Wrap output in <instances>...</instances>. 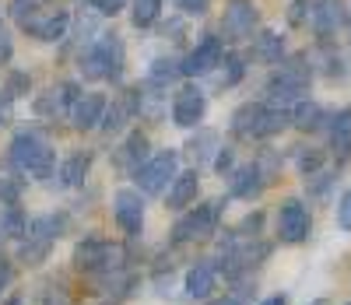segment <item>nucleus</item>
I'll list each match as a JSON object with an SVG mask.
<instances>
[{
  "instance_id": "f257e3e1",
  "label": "nucleus",
  "mask_w": 351,
  "mask_h": 305,
  "mask_svg": "<svg viewBox=\"0 0 351 305\" xmlns=\"http://www.w3.org/2000/svg\"><path fill=\"white\" fill-rule=\"evenodd\" d=\"M11 165L21 175H32V179H49L56 172V155L53 147L36 134V130H21L11 141Z\"/></svg>"
},
{
  "instance_id": "f03ea898",
  "label": "nucleus",
  "mask_w": 351,
  "mask_h": 305,
  "mask_svg": "<svg viewBox=\"0 0 351 305\" xmlns=\"http://www.w3.org/2000/svg\"><path fill=\"white\" fill-rule=\"evenodd\" d=\"M81 77L84 81H120L123 77V42L116 36H102L81 53Z\"/></svg>"
},
{
  "instance_id": "7ed1b4c3",
  "label": "nucleus",
  "mask_w": 351,
  "mask_h": 305,
  "mask_svg": "<svg viewBox=\"0 0 351 305\" xmlns=\"http://www.w3.org/2000/svg\"><path fill=\"white\" fill-rule=\"evenodd\" d=\"M309 77H313V67L306 64V56H295L288 64H281V71L267 84V106L288 109L291 102H299L302 91L309 88Z\"/></svg>"
},
{
  "instance_id": "20e7f679",
  "label": "nucleus",
  "mask_w": 351,
  "mask_h": 305,
  "mask_svg": "<svg viewBox=\"0 0 351 305\" xmlns=\"http://www.w3.org/2000/svg\"><path fill=\"white\" fill-rule=\"evenodd\" d=\"M176 175H180V155H176V151H162V155H155V158H148V162H141V165L134 169L137 190L148 193V197H158Z\"/></svg>"
},
{
  "instance_id": "39448f33",
  "label": "nucleus",
  "mask_w": 351,
  "mask_h": 305,
  "mask_svg": "<svg viewBox=\"0 0 351 305\" xmlns=\"http://www.w3.org/2000/svg\"><path fill=\"white\" fill-rule=\"evenodd\" d=\"M74 267L77 270H88V273H116L123 267V249L120 246H112V242L106 239H84L77 242V249H74Z\"/></svg>"
},
{
  "instance_id": "423d86ee",
  "label": "nucleus",
  "mask_w": 351,
  "mask_h": 305,
  "mask_svg": "<svg viewBox=\"0 0 351 305\" xmlns=\"http://www.w3.org/2000/svg\"><path fill=\"white\" fill-rule=\"evenodd\" d=\"M218 221H221V200H208V204H197L190 215L180 218L176 225V242H197V239H208L218 232Z\"/></svg>"
},
{
  "instance_id": "0eeeda50",
  "label": "nucleus",
  "mask_w": 351,
  "mask_h": 305,
  "mask_svg": "<svg viewBox=\"0 0 351 305\" xmlns=\"http://www.w3.org/2000/svg\"><path fill=\"white\" fill-rule=\"evenodd\" d=\"M60 235V221L56 218H32L21 232V260L25 263H43L49 256V246Z\"/></svg>"
},
{
  "instance_id": "6e6552de",
  "label": "nucleus",
  "mask_w": 351,
  "mask_h": 305,
  "mask_svg": "<svg viewBox=\"0 0 351 305\" xmlns=\"http://www.w3.org/2000/svg\"><path fill=\"white\" fill-rule=\"evenodd\" d=\"M313 232V218H309V207L302 200H285L278 210V239L288 242V246H299L306 242Z\"/></svg>"
},
{
  "instance_id": "1a4fd4ad",
  "label": "nucleus",
  "mask_w": 351,
  "mask_h": 305,
  "mask_svg": "<svg viewBox=\"0 0 351 305\" xmlns=\"http://www.w3.org/2000/svg\"><path fill=\"white\" fill-rule=\"evenodd\" d=\"M253 28H256V8H253V0H228V4H225V18H221L225 39L243 42V39L253 36Z\"/></svg>"
},
{
  "instance_id": "9d476101",
  "label": "nucleus",
  "mask_w": 351,
  "mask_h": 305,
  "mask_svg": "<svg viewBox=\"0 0 351 305\" xmlns=\"http://www.w3.org/2000/svg\"><path fill=\"white\" fill-rule=\"evenodd\" d=\"M221 56H225V42H221V36H204V39L190 49V56L180 60V64H183V74L193 77V74H208V71H215V67L221 64Z\"/></svg>"
},
{
  "instance_id": "9b49d317",
  "label": "nucleus",
  "mask_w": 351,
  "mask_h": 305,
  "mask_svg": "<svg viewBox=\"0 0 351 305\" xmlns=\"http://www.w3.org/2000/svg\"><path fill=\"white\" fill-rule=\"evenodd\" d=\"M112 218L120 225V232L127 235H141L144 228V204H141V193L137 190H120L112 197Z\"/></svg>"
},
{
  "instance_id": "f8f14e48",
  "label": "nucleus",
  "mask_w": 351,
  "mask_h": 305,
  "mask_svg": "<svg viewBox=\"0 0 351 305\" xmlns=\"http://www.w3.org/2000/svg\"><path fill=\"white\" fill-rule=\"evenodd\" d=\"M204 112H208V99L200 88H180L172 99V123L176 127H197Z\"/></svg>"
},
{
  "instance_id": "ddd939ff",
  "label": "nucleus",
  "mask_w": 351,
  "mask_h": 305,
  "mask_svg": "<svg viewBox=\"0 0 351 305\" xmlns=\"http://www.w3.org/2000/svg\"><path fill=\"white\" fill-rule=\"evenodd\" d=\"M106 99L99 95V91H88V95H77L74 106H71V123L74 130H95L102 123V116H106Z\"/></svg>"
},
{
  "instance_id": "4468645a",
  "label": "nucleus",
  "mask_w": 351,
  "mask_h": 305,
  "mask_svg": "<svg viewBox=\"0 0 351 305\" xmlns=\"http://www.w3.org/2000/svg\"><path fill=\"white\" fill-rule=\"evenodd\" d=\"M77 99V84H56L36 99V112L43 119H56V116H71V106Z\"/></svg>"
},
{
  "instance_id": "2eb2a0df",
  "label": "nucleus",
  "mask_w": 351,
  "mask_h": 305,
  "mask_svg": "<svg viewBox=\"0 0 351 305\" xmlns=\"http://www.w3.org/2000/svg\"><path fill=\"white\" fill-rule=\"evenodd\" d=\"M67 25H71V14L67 11H53V14H36L32 21L25 25V32H32L36 39L43 42H56V39H64L67 36Z\"/></svg>"
},
{
  "instance_id": "dca6fc26",
  "label": "nucleus",
  "mask_w": 351,
  "mask_h": 305,
  "mask_svg": "<svg viewBox=\"0 0 351 305\" xmlns=\"http://www.w3.org/2000/svg\"><path fill=\"white\" fill-rule=\"evenodd\" d=\"M309 21H313V32L319 39H330L337 32V25L344 21V11H341L337 0H319V4L309 11Z\"/></svg>"
},
{
  "instance_id": "f3484780",
  "label": "nucleus",
  "mask_w": 351,
  "mask_h": 305,
  "mask_svg": "<svg viewBox=\"0 0 351 305\" xmlns=\"http://www.w3.org/2000/svg\"><path fill=\"white\" fill-rule=\"evenodd\" d=\"M263 182H267V175H263L260 165H243V169L232 172V193L239 200H253V197H260Z\"/></svg>"
},
{
  "instance_id": "a211bd4d",
  "label": "nucleus",
  "mask_w": 351,
  "mask_h": 305,
  "mask_svg": "<svg viewBox=\"0 0 351 305\" xmlns=\"http://www.w3.org/2000/svg\"><path fill=\"white\" fill-rule=\"evenodd\" d=\"M215 281H218V267L211 260H200L197 267H190L186 273V295L190 298H208L215 291Z\"/></svg>"
},
{
  "instance_id": "6ab92c4d",
  "label": "nucleus",
  "mask_w": 351,
  "mask_h": 305,
  "mask_svg": "<svg viewBox=\"0 0 351 305\" xmlns=\"http://www.w3.org/2000/svg\"><path fill=\"white\" fill-rule=\"evenodd\" d=\"M197 193H200V179H197V172H180V175L172 179L169 207H172V210H183V207H190V204L197 200Z\"/></svg>"
},
{
  "instance_id": "aec40b11",
  "label": "nucleus",
  "mask_w": 351,
  "mask_h": 305,
  "mask_svg": "<svg viewBox=\"0 0 351 305\" xmlns=\"http://www.w3.org/2000/svg\"><path fill=\"white\" fill-rule=\"evenodd\" d=\"M144 155H148V137H144V134H130L123 147H116V151H112V162H116V169L134 172V169L141 165Z\"/></svg>"
},
{
  "instance_id": "412c9836",
  "label": "nucleus",
  "mask_w": 351,
  "mask_h": 305,
  "mask_svg": "<svg viewBox=\"0 0 351 305\" xmlns=\"http://www.w3.org/2000/svg\"><path fill=\"white\" fill-rule=\"evenodd\" d=\"M263 109H267V106H260V102H246V106H239L236 112H232V134L253 141L256 130H260V116H263Z\"/></svg>"
},
{
  "instance_id": "4be33fe9",
  "label": "nucleus",
  "mask_w": 351,
  "mask_h": 305,
  "mask_svg": "<svg viewBox=\"0 0 351 305\" xmlns=\"http://www.w3.org/2000/svg\"><path fill=\"white\" fill-rule=\"evenodd\" d=\"M253 56L260 60V64H281V60H285V36L260 32L253 39Z\"/></svg>"
},
{
  "instance_id": "5701e85b",
  "label": "nucleus",
  "mask_w": 351,
  "mask_h": 305,
  "mask_svg": "<svg viewBox=\"0 0 351 305\" xmlns=\"http://www.w3.org/2000/svg\"><path fill=\"white\" fill-rule=\"evenodd\" d=\"M134 112H137V95H134V99H130V95H127V99H116L112 109L106 106V116H102L99 127H106L109 134H116V130H123V123H127Z\"/></svg>"
},
{
  "instance_id": "b1692460",
  "label": "nucleus",
  "mask_w": 351,
  "mask_h": 305,
  "mask_svg": "<svg viewBox=\"0 0 351 305\" xmlns=\"http://www.w3.org/2000/svg\"><path fill=\"white\" fill-rule=\"evenodd\" d=\"M180 74H183L180 60H155V64L148 67V84H152V88H169Z\"/></svg>"
},
{
  "instance_id": "393cba45",
  "label": "nucleus",
  "mask_w": 351,
  "mask_h": 305,
  "mask_svg": "<svg viewBox=\"0 0 351 305\" xmlns=\"http://www.w3.org/2000/svg\"><path fill=\"white\" fill-rule=\"evenodd\" d=\"M88 169H92V155H71L60 165V182H64V186H81Z\"/></svg>"
},
{
  "instance_id": "a878e982",
  "label": "nucleus",
  "mask_w": 351,
  "mask_h": 305,
  "mask_svg": "<svg viewBox=\"0 0 351 305\" xmlns=\"http://www.w3.org/2000/svg\"><path fill=\"white\" fill-rule=\"evenodd\" d=\"M288 123H291L288 109H274V106H267V109H263V116H260V130H256V137H260V141H263V137H274V134H281Z\"/></svg>"
},
{
  "instance_id": "bb28decb",
  "label": "nucleus",
  "mask_w": 351,
  "mask_h": 305,
  "mask_svg": "<svg viewBox=\"0 0 351 305\" xmlns=\"http://www.w3.org/2000/svg\"><path fill=\"white\" fill-rule=\"evenodd\" d=\"M291 123H295L299 130H319L324 127V109H319L316 102H299L295 112H291Z\"/></svg>"
},
{
  "instance_id": "cd10ccee",
  "label": "nucleus",
  "mask_w": 351,
  "mask_h": 305,
  "mask_svg": "<svg viewBox=\"0 0 351 305\" xmlns=\"http://www.w3.org/2000/svg\"><path fill=\"white\" fill-rule=\"evenodd\" d=\"M330 141H334V147H344V155H348V147H351V106L348 109H341L337 116H330Z\"/></svg>"
},
{
  "instance_id": "c85d7f7f",
  "label": "nucleus",
  "mask_w": 351,
  "mask_h": 305,
  "mask_svg": "<svg viewBox=\"0 0 351 305\" xmlns=\"http://www.w3.org/2000/svg\"><path fill=\"white\" fill-rule=\"evenodd\" d=\"M130 14H134V25H137V28H148V25H155L158 14H162V0H134Z\"/></svg>"
},
{
  "instance_id": "c756f323",
  "label": "nucleus",
  "mask_w": 351,
  "mask_h": 305,
  "mask_svg": "<svg viewBox=\"0 0 351 305\" xmlns=\"http://www.w3.org/2000/svg\"><path fill=\"white\" fill-rule=\"evenodd\" d=\"M11 14H14V21L25 28L28 21L39 14V0H11Z\"/></svg>"
},
{
  "instance_id": "7c9ffc66",
  "label": "nucleus",
  "mask_w": 351,
  "mask_h": 305,
  "mask_svg": "<svg viewBox=\"0 0 351 305\" xmlns=\"http://www.w3.org/2000/svg\"><path fill=\"white\" fill-rule=\"evenodd\" d=\"M221 64H225V71H221V84H236L243 74H246V64L239 56H221Z\"/></svg>"
},
{
  "instance_id": "2f4dec72",
  "label": "nucleus",
  "mask_w": 351,
  "mask_h": 305,
  "mask_svg": "<svg viewBox=\"0 0 351 305\" xmlns=\"http://www.w3.org/2000/svg\"><path fill=\"white\" fill-rule=\"evenodd\" d=\"M319 165H324V151H309V147L299 151V172H302V175L319 172Z\"/></svg>"
},
{
  "instance_id": "473e14b6",
  "label": "nucleus",
  "mask_w": 351,
  "mask_h": 305,
  "mask_svg": "<svg viewBox=\"0 0 351 305\" xmlns=\"http://www.w3.org/2000/svg\"><path fill=\"white\" fill-rule=\"evenodd\" d=\"M32 88V77H28L25 71H14L11 77H8V95L14 99V95H25V91Z\"/></svg>"
},
{
  "instance_id": "72a5a7b5",
  "label": "nucleus",
  "mask_w": 351,
  "mask_h": 305,
  "mask_svg": "<svg viewBox=\"0 0 351 305\" xmlns=\"http://www.w3.org/2000/svg\"><path fill=\"white\" fill-rule=\"evenodd\" d=\"M215 141H218V137H215L211 130H208V134H200V141L193 137V141H190V151H193V158H208L211 151H215V147H211Z\"/></svg>"
},
{
  "instance_id": "f704fd0d",
  "label": "nucleus",
  "mask_w": 351,
  "mask_h": 305,
  "mask_svg": "<svg viewBox=\"0 0 351 305\" xmlns=\"http://www.w3.org/2000/svg\"><path fill=\"white\" fill-rule=\"evenodd\" d=\"M176 8H180L183 14H208V8H211V0H172Z\"/></svg>"
},
{
  "instance_id": "c9c22d12",
  "label": "nucleus",
  "mask_w": 351,
  "mask_h": 305,
  "mask_svg": "<svg viewBox=\"0 0 351 305\" xmlns=\"http://www.w3.org/2000/svg\"><path fill=\"white\" fill-rule=\"evenodd\" d=\"M25 225H28V221L18 215V210H8V215H4V228H0V232H8V235H18V239H21Z\"/></svg>"
},
{
  "instance_id": "e433bc0d",
  "label": "nucleus",
  "mask_w": 351,
  "mask_h": 305,
  "mask_svg": "<svg viewBox=\"0 0 351 305\" xmlns=\"http://www.w3.org/2000/svg\"><path fill=\"white\" fill-rule=\"evenodd\" d=\"M337 225L344 228V232H351V190L341 197V204H337Z\"/></svg>"
},
{
  "instance_id": "4c0bfd02",
  "label": "nucleus",
  "mask_w": 351,
  "mask_h": 305,
  "mask_svg": "<svg viewBox=\"0 0 351 305\" xmlns=\"http://www.w3.org/2000/svg\"><path fill=\"white\" fill-rule=\"evenodd\" d=\"M88 4H92L102 18H109V14H120L123 11V0H88Z\"/></svg>"
},
{
  "instance_id": "58836bf2",
  "label": "nucleus",
  "mask_w": 351,
  "mask_h": 305,
  "mask_svg": "<svg viewBox=\"0 0 351 305\" xmlns=\"http://www.w3.org/2000/svg\"><path fill=\"white\" fill-rule=\"evenodd\" d=\"M18 193H21V182L0 175V200H18Z\"/></svg>"
},
{
  "instance_id": "ea45409f",
  "label": "nucleus",
  "mask_w": 351,
  "mask_h": 305,
  "mask_svg": "<svg viewBox=\"0 0 351 305\" xmlns=\"http://www.w3.org/2000/svg\"><path fill=\"white\" fill-rule=\"evenodd\" d=\"M11 56H14V42H11V36H8V28L0 25V64H8Z\"/></svg>"
},
{
  "instance_id": "a19ab883",
  "label": "nucleus",
  "mask_w": 351,
  "mask_h": 305,
  "mask_svg": "<svg viewBox=\"0 0 351 305\" xmlns=\"http://www.w3.org/2000/svg\"><path fill=\"white\" fill-rule=\"evenodd\" d=\"M306 14H309V4H306V0H295V4H291V11H288V21H291V25H302Z\"/></svg>"
},
{
  "instance_id": "79ce46f5",
  "label": "nucleus",
  "mask_w": 351,
  "mask_h": 305,
  "mask_svg": "<svg viewBox=\"0 0 351 305\" xmlns=\"http://www.w3.org/2000/svg\"><path fill=\"white\" fill-rule=\"evenodd\" d=\"M8 284H11V263H8V256H0V295H4Z\"/></svg>"
},
{
  "instance_id": "37998d69",
  "label": "nucleus",
  "mask_w": 351,
  "mask_h": 305,
  "mask_svg": "<svg viewBox=\"0 0 351 305\" xmlns=\"http://www.w3.org/2000/svg\"><path fill=\"white\" fill-rule=\"evenodd\" d=\"M8 119H11V95L4 91V95H0V127H4Z\"/></svg>"
},
{
  "instance_id": "c03bdc74",
  "label": "nucleus",
  "mask_w": 351,
  "mask_h": 305,
  "mask_svg": "<svg viewBox=\"0 0 351 305\" xmlns=\"http://www.w3.org/2000/svg\"><path fill=\"white\" fill-rule=\"evenodd\" d=\"M260 305H285V295H271V298H263Z\"/></svg>"
},
{
  "instance_id": "a18cd8bd",
  "label": "nucleus",
  "mask_w": 351,
  "mask_h": 305,
  "mask_svg": "<svg viewBox=\"0 0 351 305\" xmlns=\"http://www.w3.org/2000/svg\"><path fill=\"white\" fill-rule=\"evenodd\" d=\"M211 305H239L236 298H218V302H211Z\"/></svg>"
},
{
  "instance_id": "49530a36",
  "label": "nucleus",
  "mask_w": 351,
  "mask_h": 305,
  "mask_svg": "<svg viewBox=\"0 0 351 305\" xmlns=\"http://www.w3.org/2000/svg\"><path fill=\"white\" fill-rule=\"evenodd\" d=\"M348 36H351V14H348Z\"/></svg>"
},
{
  "instance_id": "de8ad7c7",
  "label": "nucleus",
  "mask_w": 351,
  "mask_h": 305,
  "mask_svg": "<svg viewBox=\"0 0 351 305\" xmlns=\"http://www.w3.org/2000/svg\"><path fill=\"white\" fill-rule=\"evenodd\" d=\"M313 305H327V302H324V298H319V302H313Z\"/></svg>"
},
{
  "instance_id": "09e8293b",
  "label": "nucleus",
  "mask_w": 351,
  "mask_h": 305,
  "mask_svg": "<svg viewBox=\"0 0 351 305\" xmlns=\"http://www.w3.org/2000/svg\"><path fill=\"white\" fill-rule=\"evenodd\" d=\"M0 239H4V232H0Z\"/></svg>"
}]
</instances>
